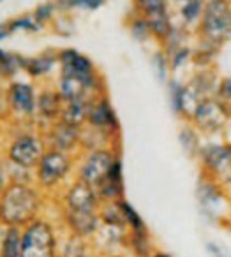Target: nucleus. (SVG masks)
<instances>
[{
  "label": "nucleus",
  "instance_id": "nucleus-8",
  "mask_svg": "<svg viewBox=\"0 0 231 257\" xmlns=\"http://www.w3.org/2000/svg\"><path fill=\"white\" fill-rule=\"evenodd\" d=\"M99 196L87 183L76 180L64 196V211L69 213H99Z\"/></svg>",
  "mask_w": 231,
  "mask_h": 257
},
{
  "label": "nucleus",
  "instance_id": "nucleus-14",
  "mask_svg": "<svg viewBox=\"0 0 231 257\" xmlns=\"http://www.w3.org/2000/svg\"><path fill=\"white\" fill-rule=\"evenodd\" d=\"M92 100H72V102H64L60 121L72 125V127L83 128V125L87 123V118H89V109H90V102H92Z\"/></svg>",
  "mask_w": 231,
  "mask_h": 257
},
{
  "label": "nucleus",
  "instance_id": "nucleus-27",
  "mask_svg": "<svg viewBox=\"0 0 231 257\" xmlns=\"http://www.w3.org/2000/svg\"><path fill=\"white\" fill-rule=\"evenodd\" d=\"M153 67H156L157 76L161 78V81H164V78H166V71H168V58L164 57L163 53H157L156 57H153Z\"/></svg>",
  "mask_w": 231,
  "mask_h": 257
},
{
  "label": "nucleus",
  "instance_id": "nucleus-15",
  "mask_svg": "<svg viewBox=\"0 0 231 257\" xmlns=\"http://www.w3.org/2000/svg\"><path fill=\"white\" fill-rule=\"evenodd\" d=\"M57 62H58V55L43 53V55H39V57L23 58L22 67H23V71H27V74L32 76V78H43L48 72L53 71Z\"/></svg>",
  "mask_w": 231,
  "mask_h": 257
},
{
  "label": "nucleus",
  "instance_id": "nucleus-23",
  "mask_svg": "<svg viewBox=\"0 0 231 257\" xmlns=\"http://www.w3.org/2000/svg\"><path fill=\"white\" fill-rule=\"evenodd\" d=\"M53 15H55V4H43L36 9L32 18L36 20L37 25L43 27L44 23H48L51 18H53Z\"/></svg>",
  "mask_w": 231,
  "mask_h": 257
},
{
  "label": "nucleus",
  "instance_id": "nucleus-16",
  "mask_svg": "<svg viewBox=\"0 0 231 257\" xmlns=\"http://www.w3.org/2000/svg\"><path fill=\"white\" fill-rule=\"evenodd\" d=\"M203 157H205L206 166H208L212 171H217V173H222L231 162L229 150L222 147H208L203 152Z\"/></svg>",
  "mask_w": 231,
  "mask_h": 257
},
{
  "label": "nucleus",
  "instance_id": "nucleus-18",
  "mask_svg": "<svg viewBox=\"0 0 231 257\" xmlns=\"http://www.w3.org/2000/svg\"><path fill=\"white\" fill-rule=\"evenodd\" d=\"M23 57L15 53H8L0 48V78H13L22 67Z\"/></svg>",
  "mask_w": 231,
  "mask_h": 257
},
{
  "label": "nucleus",
  "instance_id": "nucleus-20",
  "mask_svg": "<svg viewBox=\"0 0 231 257\" xmlns=\"http://www.w3.org/2000/svg\"><path fill=\"white\" fill-rule=\"evenodd\" d=\"M117 204H118V208H120V211H122V217H124L125 225H129V227H131V231H136V232H138V231H146L141 217H139L138 211H136L134 208L127 203V201L120 199V201H117Z\"/></svg>",
  "mask_w": 231,
  "mask_h": 257
},
{
  "label": "nucleus",
  "instance_id": "nucleus-24",
  "mask_svg": "<svg viewBox=\"0 0 231 257\" xmlns=\"http://www.w3.org/2000/svg\"><path fill=\"white\" fill-rule=\"evenodd\" d=\"M201 13H203V4H201V2H187V4L182 8V16H184L189 23L196 22Z\"/></svg>",
  "mask_w": 231,
  "mask_h": 257
},
{
  "label": "nucleus",
  "instance_id": "nucleus-19",
  "mask_svg": "<svg viewBox=\"0 0 231 257\" xmlns=\"http://www.w3.org/2000/svg\"><path fill=\"white\" fill-rule=\"evenodd\" d=\"M146 23H148L150 34H153L159 39H168L171 36V32H173L166 13H159V15L150 16V18H146Z\"/></svg>",
  "mask_w": 231,
  "mask_h": 257
},
{
  "label": "nucleus",
  "instance_id": "nucleus-10",
  "mask_svg": "<svg viewBox=\"0 0 231 257\" xmlns=\"http://www.w3.org/2000/svg\"><path fill=\"white\" fill-rule=\"evenodd\" d=\"M87 125L96 131L113 136L118 133V120L115 114L113 107H111L110 100L104 95H99L90 102L89 118H87Z\"/></svg>",
  "mask_w": 231,
  "mask_h": 257
},
{
  "label": "nucleus",
  "instance_id": "nucleus-29",
  "mask_svg": "<svg viewBox=\"0 0 231 257\" xmlns=\"http://www.w3.org/2000/svg\"><path fill=\"white\" fill-rule=\"evenodd\" d=\"M69 8H82V9H89V11H94V9L101 8L103 2L101 0H82V2H67Z\"/></svg>",
  "mask_w": 231,
  "mask_h": 257
},
{
  "label": "nucleus",
  "instance_id": "nucleus-2",
  "mask_svg": "<svg viewBox=\"0 0 231 257\" xmlns=\"http://www.w3.org/2000/svg\"><path fill=\"white\" fill-rule=\"evenodd\" d=\"M48 147L43 136L34 133H22L11 141L6 150L8 164L15 168L25 169V171H36L37 164L46 154Z\"/></svg>",
  "mask_w": 231,
  "mask_h": 257
},
{
  "label": "nucleus",
  "instance_id": "nucleus-30",
  "mask_svg": "<svg viewBox=\"0 0 231 257\" xmlns=\"http://www.w3.org/2000/svg\"><path fill=\"white\" fill-rule=\"evenodd\" d=\"M189 57V50L187 48H178L177 51H173V57H171V67L177 69L182 64V60Z\"/></svg>",
  "mask_w": 231,
  "mask_h": 257
},
{
  "label": "nucleus",
  "instance_id": "nucleus-3",
  "mask_svg": "<svg viewBox=\"0 0 231 257\" xmlns=\"http://www.w3.org/2000/svg\"><path fill=\"white\" fill-rule=\"evenodd\" d=\"M22 257H57V236L50 222L37 218L22 229Z\"/></svg>",
  "mask_w": 231,
  "mask_h": 257
},
{
  "label": "nucleus",
  "instance_id": "nucleus-22",
  "mask_svg": "<svg viewBox=\"0 0 231 257\" xmlns=\"http://www.w3.org/2000/svg\"><path fill=\"white\" fill-rule=\"evenodd\" d=\"M6 29L9 32H16V30H25V32H37L41 30V27L36 23V20L32 16H22V18H16L13 22H9L6 25Z\"/></svg>",
  "mask_w": 231,
  "mask_h": 257
},
{
  "label": "nucleus",
  "instance_id": "nucleus-26",
  "mask_svg": "<svg viewBox=\"0 0 231 257\" xmlns=\"http://www.w3.org/2000/svg\"><path fill=\"white\" fill-rule=\"evenodd\" d=\"M139 8L143 9L146 18L159 15V13H166V4L164 2H139Z\"/></svg>",
  "mask_w": 231,
  "mask_h": 257
},
{
  "label": "nucleus",
  "instance_id": "nucleus-11",
  "mask_svg": "<svg viewBox=\"0 0 231 257\" xmlns=\"http://www.w3.org/2000/svg\"><path fill=\"white\" fill-rule=\"evenodd\" d=\"M44 141H46L48 148L71 154L72 148L78 143H82V128L72 127V125L57 120L55 123H51L50 127H48Z\"/></svg>",
  "mask_w": 231,
  "mask_h": 257
},
{
  "label": "nucleus",
  "instance_id": "nucleus-6",
  "mask_svg": "<svg viewBox=\"0 0 231 257\" xmlns=\"http://www.w3.org/2000/svg\"><path fill=\"white\" fill-rule=\"evenodd\" d=\"M58 64H60V76L78 78L85 81L96 93L99 92L101 78L97 76L94 64L85 55L76 51L74 48H67V50H62L58 53Z\"/></svg>",
  "mask_w": 231,
  "mask_h": 257
},
{
  "label": "nucleus",
  "instance_id": "nucleus-35",
  "mask_svg": "<svg viewBox=\"0 0 231 257\" xmlns=\"http://www.w3.org/2000/svg\"><path fill=\"white\" fill-rule=\"evenodd\" d=\"M0 225H4V220H2V206H0Z\"/></svg>",
  "mask_w": 231,
  "mask_h": 257
},
{
  "label": "nucleus",
  "instance_id": "nucleus-12",
  "mask_svg": "<svg viewBox=\"0 0 231 257\" xmlns=\"http://www.w3.org/2000/svg\"><path fill=\"white\" fill-rule=\"evenodd\" d=\"M62 109H64V100H62L58 90L46 88L37 95V114L46 123L51 125L60 120Z\"/></svg>",
  "mask_w": 231,
  "mask_h": 257
},
{
  "label": "nucleus",
  "instance_id": "nucleus-9",
  "mask_svg": "<svg viewBox=\"0 0 231 257\" xmlns=\"http://www.w3.org/2000/svg\"><path fill=\"white\" fill-rule=\"evenodd\" d=\"M203 34L208 41H222L231 34V13L226 4L213 2L205 9Z\"/></svg>",
  "mask_w": 231,
  "mask_h": 257
},
{
  "label": "nucleus",
  "instance_id": "nucleus-21",
  "mask_svg": "<svg viewBox=\"0 0 231 257\" xmlns=\"http://www.w3.org/2000/svg\"><path fill=\"white\" fill-rule=\"evenodd\" d=\"M131 246L134 250L136 255L139 257H148L150 252V243H148V236L146 231H132L131 232Z\"/></svg>",
  "mask_w": 231,
  "mask_h": 257
},
{
  "label": "nucleus",
  "instance_id": "nucleus-37",
  "mask_svg": "<svg viewBox=\"0 0 231 257\" xmlns=\"http://www.w3.org/2000/svg\"><path fill=\"white\" fill-rule=\"evenodd\" d=\"M57 257H60V255H57Z\"/></svg>",
  "mask_w": 231,
  "mask_h": 257
},
{
  "label": "nucleus",
  "instance_id": "nucleus-28",
  "mask_svg": "<svg viewBox=\"0 0 231 257\" xmlns=\"http://www.w3.org/2000/svg\"><path fill=\"white\" fill-rule=\"evenodd\" d=\"M9 183H11V178H9L8 162H6L4 159H0V196L4 194V190L8 189Z\"/></svg>",
  "mask_w": 231,
  "mask_h": 257
},
{
  "label": "nucleus",
  "instance_id": "nucleus-4",
  "mask_svg": "<svg viewBox=\"0 0 231 257\" xmlns=\"http://www.w3.org/2000/svg\"><path fill=\"white\" fill-rule=\"evenodd\" d=\"M74 159L71 154L48 148L36 168V183L44 190L55 189L71 173Z\"/></svg>",
  "mask_w": 231,
  "mask_h": 257
},
{
  "label": "nucleus",
  "instance_id": "nucleus-7",
  "mask_svg": "<svg viewBox=\"0 0 231 257\" xmlns=\"http://www.w3.org/2000/svg\"><path fill=\"white\" fill-rule=\"evenodd\" d=\"M8 97V111L15 116L32 118L37 114V93L30 83L11 81L6 90Z\"/></svg>",
  "mask_w": 231,
  "mask_h": 257
},
{
  "label": "nucleus",
  "instance_id": "nucleus-32",
  "mask_svg": "<svg viewBox=\"0 0 231 257\" xmlns=\"http://www.w3.org/2000/svg\"><path fill=\"white\" fill-rule=\"evenodd\" d=\"M9 34H11V32H9V30L6 29V27H0V41L6 39V37H8Z\"/></svg>",
  "mask_w": 231,
  "mask_h": 257
},
{
  "label": "nucleus",
  "instance_id": "nucleus-5",
  "mask_svg": "<svg viewBox=\"0 0 231 257\" xmlns=\"http://www.w3.org/2000/svg\"><path fill=\"white\" fill-rule=\"evenodd\" d=\"M115 161H117V155L110 148L89 152L78 166V180L96 190L97 187L106 182V176Z\"/></svg>",
  "mask_w": 231,
  "mask_h": 257
},
{
  "label": "nucleus",
  "instance_id": "nucleus-17",
  "mask_svg": "<svg viewBox=\"0 0 231 257\" xmlns=\"http://www.w3.org/2000/svg\"><path fill=\"white\" fill-rule=\"evenodd\" d=\"M0 257H22V229L6 227Z\"/></svg>",
  "mask_w": 231,
  "mask_h": 257
},
{
  "label": "nucleus",
  "instance_id": "nucleus-36",
  "mask_svg": "<svg viewBox=\"0 0 231 257\" xmlns=\"http://www.w3.org/2000/svg\"><path fill=\"white\" fill-rule=\"evenodd\" d=\"M110 257H120V255H110Z\"/></svg>",
  "mask_w": 231,
  "mask_h": 257
},
{
  "label": "nucleus",
  "instance_id": "nucleus-25",
  "mask_svg": "<svg viewBox=\"0 0 231 257\" xmlns=\"http://www.w3.org/2000/svg\"><path fill=\"white\" fill-rule=\"evenodd\" d=\"M131 32L136 39H146V36H150V29H148V23H146V18L132 22Z\"/></svg>",
  "mask_w": 231,
  "mask_h": 257
},
{
  "label": "nucleus",
  "instance_id": "nucleus-13",
  "mask_svg": "<svg viewBox=\"0 0 231 257\" xmlns=\"http://www.w3.org/2000/svg\"><path fill=\"white\" fill-rule=\"evenodd\" d=\"M224 118H226V113H224L222 106L213 102V100H203L194 113L196 123L201 128H206V131L219 128L224 123Z\"/></svg>",
  "mask_w": 231,
  "mask_h": 257
},
{
  "label": "nucleus",
  "instance_id": "nucleus-1",
  "mask_svg": "<svg viewBox=\"0 0 231 257\" xmlns=\"http://www.w3.org/2000/svg\"><path fill=\"white\" fill-rule=\"evenodd\" d=\"M2 220L6 227H27L39 218L43 197L32 183H9L0 196Z\"/></svg>",
  "mask_w": 231,
  "mask_h": 257
},
{
  "label": "nucleus",
  "instance_id": "nucleus-34",
  "mask_svg": "<svg viewBox=\"0 0 231 257\" xmlns=\"http://www.w3.org/2000/svg\"><path fill=\"white\" fill-rule=\"evenodd\" d=\"M72 257H90V255H87V253L80 252V253H76V255H72Z\"/></svg>",
  "mask_w": 231,
  "mask_h": 257
},
{
  "label": "nucleus",
  "instance_id": "nucleus-31",
  "mask_svg": "<svg viewBox=\"0 0 231 257\" xmlns=\"http://www.w3.org/2000/svg\"><path fill=\"white\" fill-rule=\"evenodd\" d=\"M208 252L212 257H229L224 250H220L217 245H213V243H208Z\"/></svg>",
  "mask_w": 231,
  "mask_h": 257
},
{
  "label": "nucleus",
  "instance_id": "nucleus-33",
  "mask_svg": "<svg viewBox=\"0 0 231 257\" xmlns=\"http://www.w3.org/2000/svg\"><path fill=\"white\" fill-rule=\"evenodd\" d=\"M148 257H170V255H166V253H153V255H148Z\"/></svg>",
  "mask_w": 231,
  "mask_h": 257
}]
</instances>
